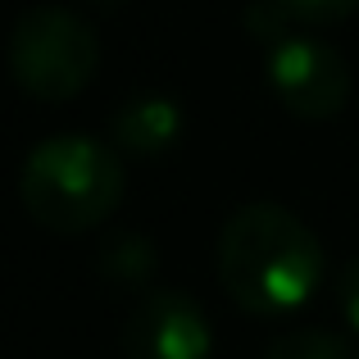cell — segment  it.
I'll list each match as a JSON object with an SVG mask.
<instances>
[{
  "mask_svg": "<svg viewBox=\"0 0 359 359\" xmlns=\"http://www.w3.org/2000/svg\"><path fill=\"white\" fill-rule=\"evenodd\" d=\"M123 359H214V327L187 291H150L123 323Z\"/></svg>",
  "mask_w": 359,
  "mask_h": 359,
  "instance_id": "5",
  "label": "cell"
},
{
  "mask_svg": "<svg viewBox=\"0 0 359 359\" xmlns=\"http://www.w3.org/2000/svg\"><path fill=\"white\" fill-rule=\"evenodd\" d=\"M182 123H187L182 105L173 96H164V91H137V96H128L109 114V141L118 150H128V155L150 159V155H164V150L177 146Z\"/></svg>",
  "mask_w": 359,
  "mask_h": 359,
  "instance_id": "6",
  "label": "cell"
},
{
  "mask_svg": "<svg viewBox=\"0 0 359 359\" xmlns=\"http://www.w3.org/2000/svg\"><path fill=\"white\" fill-rule=\"evenodd\" d=\"M259 359H359V346L332 327H296V332L269 341Z\"/></svg>",
  "mask_w": 359,
  "mask_h": 359,
  "instance_id": "8",
  "label": "cell"
},
{
  "mask_svg": "<svg viewBox=\"0 0 359 359\" xmlns=\"http://www.w3.org/2000/svg\"><path fill=\"white\" fill-rule=\"evenodd\" d=\"M287 14L296 23H309V27H332L341 18H351L359 9V0H282Z\"/></svg>",
  "mask_w": 359,
  "mask_h": 359,
  "instance_id": "9",
  "label": "cell"
},
{
  "mask_svg": "<svg viewBox=\"0 0 359 359\" xmlns=\"http://www.w3.org/2000/svg\"><path fill=\"white\" fill-rule=\"evenodd\" d=\"M337 309L351 323V332H359V259H346L337 273Z\"/></svg>",
  "mask_w": 359,
  "mask_h": 359,
  "instance_id": "10",
  "label": "cell"
},
{
  "mask_svg": "<svg viewBox=\"0 0 359 359\" xmlns=\"http://www.w3.org/2000/svg\"><path fill=\"white\" fill-rule=\"evenodd\" d=\"M100 269H105V278L118 282V287H146L159 269L155 241L141 237V232H118V237L100 250Z\"/></svg>",
  "mask_w": 359,
  "mask_h": 359,
  "instance_id": "7",
  "label": "cell"
},
{
  "mask_svg": "<svg viewBox=\"0 0 359 359\" xmlns=\"http://www.w3.org/2000/svg\"><path fill=\"white\" fill-rule=\"evenodd\" d=\"M18 201L46 232H91L123 201V159L114 141L91 132H55L36 141L18 173Z\"/></svg>",
  "mask_w": 359,
  "mask_h": 359,
  "instance_id": "2",
  "label": "cell"
},
{
  "mask_svg": "<svg viewBox=\"0 0 359 359\" xmlns=\"http://www.w3.org/2000/svg\"><path fill=\"white\" fill-rule=\"evenodd\" d=\"M5 64L23 96L41 100V105H64L96 78L100 36L78 9L36 5L18 14V23L9 27Z\"/></svg>",
  "mask_w": 359,
  "mask_h": 359,
  "instance_id": "3",
  "label": "cell"
},
{
  "mask_svg": "<svg viewBox=\"0 0 359 359\" xmlns=\"http://www.w3.org/2000/svg\"><path fill=\"white\" fill-rule=\"evenodd\" d=\"M269 87L287 114L323 123L337 118L351 100V69L341 50L318 36H282L269 50Z\"/></svg>",
  "mask_w": 359,
  "mask_h": 359,
  "instance_id": "4",
  "label": "cell"
},
{
  "mask_svg": "<svg viewBox=\"0 0 359 359\" xmlns=\"http://www.w3.org/2000/svg\"><path fill=\"white\" fill-rule=\"evenodd\" d=\"M323 245L314 228L273 201L241 205L219 232V282L250 318H287L323 282Z\"/></svg>",
  "mask_w": 359,
  "mask_h": 359,
  "instance_id": "1",
  "label": "cell"
}]
</instances>
